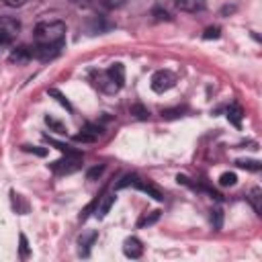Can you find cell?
Listing matches in <instances>:
<instances>
[{
	"mask_svg": "<svg viewBox=\"0 0 262 262\" xmlns=\"http://www.w3.org/2000/svg\"><path fill=\"white\" fill-rule=\"evenodd\" d=\"M66 39V25L61 20L39 23L35 27V45L43 47H61Z\"/></svg>",
	"mask_w": 262,
	"mask_h": 262,
	"instance_id": "obj_1",
	"label": "cell"
},
{
	"mask_svg": "<svg viewBox=\"0 0 262 262\" xmlns=\"http://www.w3.org/2000/svg\"><path fill=\"white\" fill-rule=\"evenodd\" d=\"M127 186H133V188H139V190H143V192H147L149 196H154L156 201H162L164 199V194L149 182V180H143L141 176H137V174H127V176H123V180L117 184V188H127Z\"/></svg>",
	"mask_w": 262,
	"mask_h": 262,
	"instance_id": "obj_2",
	"label": "cell"
},
{
	"mask_svg": "<svg viewBox=\"0 0 262 262\" xmlns=\"http://www.w3.org/2000/svg\"><path fill=\"white\" fill-rule=\"evenodd\" d=\"M20 31V23L12 16H0V49L8 47L14 43V39L18 37Z\"/></svg>",
	"mask_w": 262,
	"mask_h": 262,
	"instance_id": "obj_3",
	"label": "cell"
},
{
	"mask_svg": "<svg viewBox=\"0 0 262 262\" xmlns=\"http://www.w3.org/2000/svg\"><path fill=\"white\" fill-rule=\"evenodd\" d=\"M80 166H82L80 154H66L63 160H57V162L51 164V170H53L55 174H72V172H76Z\"/></svg>",
	"mask_w": 262,
	"mask_h": 262,
	"instance_id": "obj_4",
	"label": "cell"
},
{
	"mask_svg": "<svg viewBox=\"0 0 262 262\" xmlns=\"http://www.w3.org/2000/svg\"><path fill=\"white\" fill-rule=\"evenodd\" d=\"M174 84H176V76L170 70H160V72H156L151 76V90L154 92H160L162 94V92L170 90Z\"/></svg>",
	"mask_w": 262,
	"mask_h": 262,
	"instance_id": "obj_5",
	"label": "cell"
},
{
	"mask_svg": "<svg viewBox=\"0 0 262 262\" xmlns=\"http://www.w3.org/2000/svg\"><path fill=\"white\" fill-rule=\"evenodd\" d=\"M94 84H96L98 90H102V92H106V94H115V92L121 90V88L106 76V72H94Z\"/></svg>",
	"mask_w": 262,
	"mask_h": 262,
	"instance_id": "obj_6",
	"label": "cell"
},
{
	"mask_svg": "<svg viewBox=\"0 0 262 262\" xmlns=\"http://www.w3.org/2000/svg\"><path fill=\"white\" fill-rule=\"evenodd\" d=\"M123 254L127 256V258H141V254H143V244L137 239V237H127L125 242H123Z\"/></svg>",
	"mask_w": 262,
	"mask_h": 262,
	"instance_id": "obj_7",
	"label": "cell"
},
{
	"mask_svg": "<svg viewBox=\"0 0 262 262\" xmlns=\"http://www.w3.org/2000/svg\"><path fill=\"white\" fill-rule=\"evenodd\" d=\"M100 133H102V127L88 123V125L82 129V133H78L74 139H76V141H84V143H92V141H96V139L100 137Z\"/></svg>",
	"mask_w": 262,
	"mask_h": 262,
	"instance_id": "obj_8",
	"label": "cell"
},
{
	"mask_svg": "<svg viewBox=\"0 0 262 262\" xmlns=\"http://www.w3.org/2000/svg\"><path fill=\"white\" fill-rule=\"evenodd\" d=\"M205 0H176V8L184 12H201L205 10Z\"/></svg>",
	"mask_w": 262,
	"mask_h": 262,
	"instance_id": "obj_9",
	"label": "cell"
},
{
	"mask_svg": "<svg viewBox=\"0 0 262 262\" xmlns=\"http://www.w3.org/2000/svg\"><path fill=\"white\" fill-rule=\"evenodd\" d=\"M242 119H244V108L237 104V102H233V104H229L227 106V121L233 125V127H242Z\"/></svg>",
	"mask_w": 262,
	"mask_h": 262,
	"instance_id": "obj_10",
	"label": "cell"
},
{
	"mask_svg": "<svg viewBox=\"0 0 262 262\" xmlns=\"http://www.w3.org/2000/svg\"><path fill=\"white\" fill-rule=\"evenodd\" d=\"M115 205V194H102V196H98V205H96V217L98 219H102L108 211H111V207Z\"/></svg>",
	"mask_w": 262,
	"mask_h": 262,
	"instance_id": "obj_11",
	"label": "cell"
},
{
	"mask_svg": "<svg viewBox=\"0 0 262 262\" xmlns=\"http://www.w3.org/2000/svg\"><path fill=\"white\" fill-rule=\"evenodd\" d=\"M33 55H31V47H16L12 53H10V61L12 63H25V61H29Z\"/></svg>",
	"mask_w": 262,
	"mask_h": 262,
	"instance_id": "obj_12",
	"label": "cell"
},
{
	"mask_svg": "<svg viewBox=\"0 0 262 262\" xmlns=\"http://www.w3.org/2000/svg\"><path fill=\"white\" fill-rule=\"evenodd\" d=\"M94 239H96V231H90V233H82L80 235L78 244H80V254L82 256H88V250H90V246H92Z\"/></svg>",
	"mask_w": 262,
	"mask_h": 262,
	"instance_id": "obj_13",
	"label": "cell"
},
{
	"mask_svg": "<svg viewBox=\"0 0 262 262\" xmlns=\"http://www.w3.org/2000/svg\"><path fill=\"white\" fill-rule=\"evenodd\" d=\"M160 219V211H149V213H143V217L137 219V227H145V225H151Z\"/></svg>",
	"mask_w": 262,
	"mask_h": 262,
	"instance_id": "obj_14",
	"label": "cell"
},
{
	"mask_svg": "<svg viewBox=\"0 0 262 262\" xmlns=\"http://www.w3.org/2000/svg\"><path fill=\"white\" fill-rule=\"evenodd\" d=\"M260 199H262V190H260V188H252L248 201L252 203V207H254V211H256L258 215H260V211H262V207H260Z\"/></svg>",
	"mask_w": 262,
	"mask_h": 262,
	"instance_id": "obj_15",
	"label": "cell"
},
{
	"mask_svg": "<svg viewBox=\"0 0 262 262\" xmlns=\"http://www.w3.org/2000/svg\"><path fill=\"white\" fill-rule=\"evenodd\" d=\"M129 113H131V115H133L135 119H141V121L149 117V111H147V108H145L143 104H133V106L129 108Z\"/></svg>",
	"mask_w": 262,
	"mask_h": 262,
	"instance_id": "obj_16",
	"label": "cell"
},
{
	"mask_svg": "<svg viewBox=\"0 0 262 262\" xmlns=\"http://www.w3.org/2000/svg\"><path fill=\"white\" fill-rule=\"evenodd\" d=\"M186 108L184 106H174V108H162V117L164 119H178V117H182V113H184Z\"/></svg>",
	"mask_w": 262,
	"mask_h": 262,
	"instance_id": "obj_17",
	"label": "cell"
},
{
	"mask_svg": "<svg viewBox=\"0 0 262 262\" xmlns=\"http://www.w3.org/2000/svg\"><path fill=\"white\" fill-rule=\"evenodd\" d=\"M47 94H51V96H55L57 98V102L61 104V106H66V111H72V104H70V100L59 92V90H55V88H49L47 90Z\"/></svg>",
	"mask_w": 262,
	"mask_h": 262,
	"instance_id": "obj_18",
	"label": "cell"
},
{
	"mask_svg": "<svg viewBox=\"0 0 262 262\" xmlns=\"http://www.w3.org/2000/svg\"><path fill=\"white\" fill-rule=\"evenodd\" d=\"M235 164H237L239 168H246V170H254V172H258V170L262 168L258 160H237Z\"/></svg>",
	"mask_w": 262,
	"mask_h": 262,
	"instance_id": "obj_19",
	"label": "cell"
},
{
	"mask_svg": "<svg viewBox=\"0 0 262 262\" xmlns=\"http://www.w3.org/2000/svg\"><path fill=\"white\" fill-rule=\"evenodd\" d=\"M235 180H237V176H235L233 172H223V174L219 176V184H221V186H233Z\"/></svg>",
	"mask_w": 262,
	"mask_h": 262,
	"instance_id": "obj_20",
	"label": "cell"
},
{
	"mask_svg": "<svg viewBox=\"0 0 262 262\" xmlns=\"http://www.w3.org/2000/svg\"><path fill=\"white\" fill-rule=\"evenodd\" d=\"M18 244H20V246H18V254H20L23 260H27V258H29V242H27V237H25L23 233L18 235Z\"/></svg>",
	"mask_w": 262,
	"mask_h": 262,
	"instance_id": "obj_21",
	"label": "cell"
},
{
	"mask_svg": "<svg viewBox=\"0 0 262 262\" xmlns=\"http://www.w3.org/2000/svg\"><path fill=\"white\" fill-rule=\"evenodd\" d=\"M45 123H47V125H49V127H51L55 133H66V127H63L59 121H55L53 117H45Z\"/></svg>",
	"mask_w": 262,
	"mask_h": 262,
	"instance_id": "obj_22",
	"label": "cell"
},
{
	"mask_svg": "<svg viewBox=\"0 0 262 262\" xmlns=\"http://www.w3.org/2000/svg\"><path fill=\"white\" fill-rule=\"evenodd\" d=\"M219 33H221L219 27H209V29H205V33H203V39H217Z\"/></svg>",
	"mask_w": 262,
	"mask_h": 262,
	"instance_id": "obj_23",
	"label": "cell"
},
{
	"mask_svg": "<svg viewBox=\"0 0 262 262\" xmlns=\"http://www.w3.org/2000/svg\"><path fill=\"white\" fill-rule=\"evenodd\" d=\"M211 221H213V227L215 229H221V209H213L211 211Z\"/></svg>",
	"mask_w": 262,
	"mask_h": 262,
	"instance_id": "obj_24",
	"label": "cell"
},
{
	"mask_svg": "<svg viewBox=\"0 0 262 262\" xmlns=\"http://www.w3.org/2000/svg\"><path fill=\"white\" fill-rule=\"evenodd\" d=\"M23 149H25V151H31V154H37V156H45V154H47V149L37 147V145H23Z\"/></svg>",
	"mask_w": 262,
	"mask_h": 262,
	"instance_id": "obj_25",
	"label": "cell"
},
{
	"mask_svg": "<svg viewBox=\"0 0 262 262\" xmlns=\"http://www.w3.org/2000/svg\"><path fill=\"white\" fill-rule=\"evenodd\" d=\"M102 170H104V166H94V168H90V170H88V174H86V176H88V180H94L96 176H100V174H102Z\"/></svg>",
	"mask_w": 262,
	"mask_h": 262,
	"instance_id": "obj_26",
	"label": "cell"
},
{
	"mask_svg": "<svg viewBox=\"0 0 262 262\" xmlns=\"http://www.w3.org/2000/svg\"><path fill=\"white\" fill-rule=\"evenodd\" d=\"M154 14H156V20H162V18H164V20H168V18H170L166 10L162 12V10H158V8H156V10H154Z\"/></svg>",
	"mask_w": 262,
	"mask_h": 262,
	"instance_id": "obj_27",
	"label": "cell"
},
{
	"mask_svg": "<svg viewBox=\"0 0 262 262\" xmlns=\"http://www.w3.org/2000/svg\"><path fill=\"white\" fill-rule=\"evenodd\" d=\"M4 2H6L8 6H23L27 0H4Z\"/></svg>",
	"mask_w": 262,
	"mask_h": 262,
	"instance_id": "obj_28",
	"label": "cell"
}]
</instances>
